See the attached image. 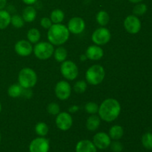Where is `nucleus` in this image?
<instances>
[{"label": "nucleus", "instance_id": "nucleus-11", "mask_svg": "<svg viewBox=\"0 0 152 152\" xmlns=\"http://www.w3.org/2000/svg\"><path fill=\"white\" fill-rule=\"evenodd\" d=\"M30 152H48L50 142L45 137H38L32 140L29 144Z\"/></svg>", "mask_w": 152, "mask_h": 152}, {"label": "nucleus", "instance_id": "nucleus-22", "mask_svg": "<svg viewBox=\"0 0 152 152\" xmlns=\"http://www.w3.org/2000/svg\"><path fill=\"white\" fill-rule=\"evenodd\" d=\"M41 39V32L38 28H32L28 30L27 32V40L31 44H37L40 41Z\"/></svg>", "mask_w": 152, "mask_h": 152}, {"label": "nucleus", "instance_id": "nucleus-35", "mask_svg": "<svg viewBox=\"0 0 152 152\" xmlns=\"http://www.w3.org/2000/svg\"><path fill=\"white\" fill-rule=\"evenodd\" d=\"M32 93L33 92H32V91H31V88H28V89L24 88L23 93H22V96H24V97H25L26 99H30V98L32 96V95H33Z\"/></svg>", "mask_w": 152, "mask_h": 152}, {"label": "nucleus", "instance_id": "nucleus-6", "mask_svg": "<svg viewBox=\"0 0 152 152\" xmlns=\"http://www.w3.org/2000/svg\"><path fill=\"white\" fill-rule=\"evenodd\" d=\"M60 73L67 81H74L79 75L78 66L73 61L66 59L61 63Z\"/></svg>", "mask_w": 152, "mask_h": 152}, {"label": "nucleus", "instance_id": "nucleus-26", "mask_svg": "<svg viewBox=\"0 0 152 152\" xmlns=\"http://www.w3.org/2000/svg\"><path fill=\"white\" fill-rule=\"evenodd\" d=\"M34 131L38 137H45L49 132V127L45 122H39L35 125Z\"/></svg>", "mask_w": 152, "mask_h": 152}, {"label": "nucleus", "instance_id": "nucleus-28", "mask_svg": "<svg viewBox=\"0 0 152 152\" xmlns=\"http://www.w3.org/2000/svg\"><path fill=\"white\" fill-rule=\"evenodd\" d=\"M88 83L86 80H78L76 82L73 87V90L78 94H84L87 91Z\"/></svg>", "mask_w": 152, "mask_h": 152}, {"label": "nucleus", "instance_id": "nucleus-9", "mask_svg": "<svg viewBox=\"0 0 152 152\" xmlns=\"http://www.w3.org/2000/svg\"><path fill=\"white\" fill-rule=\"evenodd\" d=\"M74 123V120L69 112L63 111L56 116L55 124L56 128L62 132H67L71 129Z\"/></svg>", "mask_w": 152, "mask_h": 152}, {"label": "nucleus", "instance_id": "nucleus-2", "mask_svg": "<svg viewBox=\"0 0 152 152\" xmlns=\"http://www.w3.org/2000/svg\"><path fill=\"white\" fill-rule=\"evenodd\" d=\"M47 38L53 45L61 46L69 39L70 32L66 25L62 23L53 24L48 30Z\"/></svg>", "mask_w": 152, "mask_h": 152}, {"label": "nucleus", "instance_id": "nucleus-30", "mask_svg": "<svg viewBox=\"0 0 152 152\" xmlns=\"http://www.w3.org/2000/svg\"><path fill=\"white\" fill-rule=\"evenodd\" d=\"M142 145L145 149L152 150V133L146 132L142 136Z\"/></svg>", "mask_w": 152, "mask_h": 152}, {"label": "nucleus", "instance_id": "nucleus-7", "mask_svg": "<svg viewBox=\"0 0 152 152\" xmlns=\"http://www.w3.org/2000/svg\"><path fill=\"white\" fill-rule=\"evenodd\" d=\"M111 39V31L105 27H99L96 28L91 34V41L96 45H105L108 44Z\"/></svg>", "mask_w": 152, "mask_h": 152}, {"label": "nucleus", "instance_id": "nucleus-31", "mask_svg": "<svg viewBox=\"0 0 152 152\" xmlns=\"http://www.w3.org/2000/svg\"><path fill=\"white\" fill-rule=\"evenodd\" d=\"M84 109L85 111L90 115L97 114L98 111H99V105L95 102H88L86 103Z\"/></svg>", "mask_w": 152, "mask_h": 152}, {"label": "nucleus", "instance_id": "nucleus-39", "mask_svg": "<svg viewBox=\"0 0 152 152\" xmlns=\"http://www.w3.org/2000/svg\"><path fill=\"white\" fill-rule=\"evenodd\" d=\"M88 59V58H87V56H86V55L85 54H82V55H80V60L81 61V62H85V61H86Z\"/></svg>", "mask_w": 152, "mask_h": 152}, {"label": "nucleus", "instance_id": "nucleus-36", "mask_svg": "<svg viewBox=\"0 0 152 152\" xmlns=\"http://www.w3.org/2000/svg\"><path fill=\"white\" fill-rule=\"evenodd\" d=\"M80 110V106L77 105H72L68 108V112L70 114H74V113L78 112Z\"/></svg>", "mask_w": 152, "mask_h": 152}, {"label": "nucleus", "instance_id": "nucleus-33", "mask_svg": "<svg viewBox=\"0 0 152 152\" xmlns=\"http://www.w3.org/2000/svg\"><path fill=\"white\" fill-rule=\"evenodd\" d=\"M110 148L113 152H122L123 150V145L120 140H113L111 141Z\"/></svg>", "mask_w": 152, "mask_h": 152}, {"label": "nucleus", "instance_id": "nucleus-19", "mask_svg": "<svg viewBox=\"0 0 152 152\" xmlns=\"http://www.w3.org/2000/svg\"><path fill=\"white\" fill-rule=\"evenodd\" d=\"M108 134L111 140H120L124 135V129L120 125H114L110 128Z\"/></svg>", "mask_w": 152, "mask_h": 152}, {"label": "nucleus", "instance_id": "nucleus-4", "mask_svg": "<svg viewBox=\"0 0 152 152\" xmlns=\"http://www.w3.org/2000/svg\"><path fill=\"white\" fill-rule=\"evenodd\" d=\"M38 77L33 68L25 67L22 68L18 74V83L23 88H32L37 85Z\"/></svg>", "mask_w": 152, "mask_h": 152}, {"label": "nucleus", "instance_id": "nucleus-1", "mask_svg": "<svg viewBox=\"0 0 152 152\" xmlns=\"http://www.w3.org/2000/svg\"><path fill=\"white\" fill-rule=\"evenodd\" d=\"M121 110V105L117 99L114 98H107L99 105L97 114L102 121L112 123L120 115Z\"/></svg>", "mask_w": 152, "mask_h": 152}, {"label": "nucleus", "instance_id": "nucleus-41", "mask_svg": "<svg viewBox=\"0 0 152 152\" xmlns=\"http://www.w3.org/2000/svg\"><path fill=\"white\" fill-rule=\"evenodd\" d=\"M1 109H2V106H1V103L0 102V113L1 112Z\"/></svg>", "mask_w": 152, "mask_h": 152}, {"label": "nucleus", "instance_id": "nucleus-8", "mask_svg": "<svg viewBox=\"0 0 152 152\" xmlns=\"http://www.w3.org/2000/svg\"><path fill=\"white\" fill-rule=\"evenodd\" d=\"M72 92L71 84L67 80H60L54 87V94L59 100L65 101L70 98Z\"/></svg>", "mask_w": 152, "mask_h": 152}, {"label": "nucleus", "instance_id": "nucleus-17", "mask_svg": "<svg viewBox=\"0 0 152 152\" xmlns=\"http://www.w3.org/2000/svg\"><path fill=\"white\" fill-rule=\"evenodd\" d=\"M101 124V119L98 114H91L86 120V127L89 132H96Z\"/></svg>", "mask_w": 152, "mask_h": 152}, {"label": "nucleus", "instance_id": "nucleus-15", "mask_svg": "<svg viewBox=\"0 0 152 152\" xmlns=\"http://www.w3.org/2000/svg\"><path fill=\"white\" fill-rule=\"evenodd\" d=\"M85 54L89 60L99 61L104 56V50L101 46L94 44L88 47Z\"/></svg>", "mask_w": 152, "mask_h": 152}, {"label": "nucleus", "instance_id": "nucleus-40", "mask_svg": "<svg viewBox=\"0 0 152 152\" xmlns=\"http://www.w3.org/2000/svg\"><path fill=\"white\" fill-rule=\"evenodd\" d=\"M131 3H133V4H137V3L142 2L143 0H129Z\"/></svg>", "mask_w": 152, "mask_h": 152}, {"label": "nucleus", "instance_id": "nucleus-10", "mask_svg": "<svg viewBox=\"0 0 152 152\" xmlns=\"http://www.w3.org/2000/svg\"><path fill=\"white\" fill-rule=\"evenodd\" d=\"M123 27L129 34H137L140 31L142 23L138 16L134 14L129 15L124 19Z\"/></svg>", "mask_w": 152, "mask_h": 152}, {"label": "nucleus", "instance_id": "nucleus-16", "mask_svg": "<svg viewBox=\"0 0 152 152\" xmlns=\"http://www.w3.org/2000/svg\"><path fill=\"white\" fill-rule=\"evenodd\" d=\"M76 152H97V148L94 142L89 140H82L77 143Z\"/></svg>", "mask_w": 152, "mask_h": 152}, {"label": "nucleus", "instance_id": "nucleus-29", "mask_svg": "<svg viewBox=\"0 0 152 152\" xmlns=\"http://www.w3.org/2000/svg\"><path fill=\"white\" fill-rule=\"evenodd\" d=\"M148 10V7L144 3H137V4H135L134 7H133V14L137 16H141L142 15L145 14V13Z\"/></svg>", "mask_w": 152, "mask_h": 152}, {"label": "nucleus", "instance_id": "nucleus-21", "mask_svg": "<svg viewBox=\"0 0 152 152\" xmlns=\"http://www.w3.org/2000/svg\"><path fill=\"white\" fill-rule=\"evenodd\" d=\"M24 88L19 84L15 83L11 85L7 88V95L11 98H18L22 96Z\"/></svg>", "mask_w": 152, "mask_h": 152}, {"label": "nucleus", "instance_id": "nucleus-3", "mask_svg": "<svg viewBox=\"0 0 152 152\" xmlns=\"http://www.w3.org/2000/svg\"><path fill=\"white\" fill-rule=\"evenodd\" d=\"M105 70L102 65L95 64L89 67L86 71L85 77L88 84L96 86L101 84L105 78Z\"/></svg>", "mask_w": 152, "mask_h": 152}, {"label": "nucleus", "instance_id": "nucleus-18", "mask_svg": "<svg viewBox=\"0 0 152 152\" xmlns=\"http://www.w3.org/2000/svg\"><path fill=\"white\" fill-rule=\"evenodd\" d=\"M22 16L25 22L31 23L37 19V10L33 5H27L22 10Z\"/></svg>", "mask_w": 152, "mask_h": 152}, {"label": "nucleus", "instance_id": "nucleus-37", "mask_svg": "<svg viewBox=\"0 0 152 152\" xmlns=\"http://www.w3.org/2000/svg\"><path fill=\"white\" fill-rule=\"evenodd\" d=\"M22 1L27 5H33V4H35L38 1V0H22Z\"/></svg>", "mask_w": 152, "mask_h": 152}, {"label": "nucleus", "instance_id": "nucleus-42", "mask_svg": "<svg viewBox=\"0 0 152 152\" xmlns=\"http://www.w3.org/2000/svg\"><path fill=\"white\" fill-rule=\"evenodd\" d=\"M1 133H0V142H1Z\"/></svg>", "mask_w": 152, "mask_h": 152}, {"label": "nucleus", "instance_id": "nucleus-27", "mask_svg": "<svg viewBox=\"0 0 152 152\" xmlns=\"http://www.w3.org/2000/svg\"><path fill=\"white\" fill-rule=\"evenodd\" d=\"M25 22L24 21L23 18H22V15L19 14H14L11 16V19H10V25L13 27V28H16V29H20L22 27L25 25Z\"/></svg>", "mask_w": 152, "mask_h": 152}, {"label": "nucleus", "instance_id": "nucleus-32", "mask_svg": "<svg viewBox=\"0 0 152 152\" xmlns=\"http://www.w3.org/2000/svg\"><path fill=\"white\" fill-rule=\"evenodd\" d=\"M47 111L50 115L56 116L58 114L61 112L60 106H59V105L57 102H50L47 106Z\"/></svg>", "mask_w": 152, "mask_h": 152}, {"label": "nucleus", "instance_id": "nucleus-14", "mask_svg": "<svg viewBox=\"0 0 152 152\" xmlns=\"http://www.w3.org/2000/svg\"><path fill=\"white\" fill-rule=\"evenodd\" d=\"M92 142L97 149L105 150L110 146L111 142V139L108 134L103 132H99L95 134L93 137Z\"/></svg>", "mask_w": 152, "mask_h": 152}, {"label": "nucleus", "instance_id": "nucleus-25", "mask_svg": "<svg viewBox=\"0 0 152 152\" xmlns=\"http://www.w3.org/2000/svg\"><path fill=\"white\" fill-rule=\"evenodd\" d=\"M50 19H51L53 24L62 23V22L65 19V13L61 9H54L50 13Z\"/></svg>", "mask_w": 152, "mask_h": 152}, {"label": "nucleus", "instance_id": "nucleus-23", "mask_svg": "<svg viewBox=\"0 0 152 152\" xmlns=\"http://www.w3.org/2000/svg\"><path fill=\"white\" fill-rule=\"evenodd\" d=\"M11 15L7 10H0V30H4L10 25Z\"/></svg>", "mask_w": 152, "mask_h": 152}, {"label": "nucleus", "instance_id": "nucleus-38", "mask_svg": "<svg viewBox=\"0 0 152 152\" xmlns=\"http://www.w3.org/2000/svg\"><path fill=\"white\" fill-rule=\"evenodd\" d=\"M7 0H0V10L5 8L7 5Z\"/></svg>", "mask_w": 152, "mask_h": 152}, {"label": "nucleus", "instance_id": "nucleus-13", "mask_svg": "<svg viewBox=\"0 0 152 152\" xmlns=\"http://www.w3.org/2000/svg\"><path fill=\"white\" fill-rule=\"evenodd\" d=\"M34 46L27 39H20L14 45V51L22 57H26L33 53Z\"/></svg>", "mask_w": 152, "mask_h": 152}, {"label": "nucleus", "instance_id": "nucleus-5", "mask_svg": "<svg viewBox=\"0 0 152 152\" xmlns=\"http://www.w3.org/2000/svg\"><path fill=\"white\" fill-rule=\"evenodd\" d=\"M54 45L48 42L39 41L34 45L33 53L39 60H48L52 57L54 51Z\"/></svg>", "mask_w": 152, "mask_h": 152}, {"label": "nucleus", "instance_id": "nucleus-34", "mask_svg": "<svg viewBox=\"0 0 152 152\" xmlns=\"http://www.w3.org/2000/svg\"><path fill=\"white\" fill-rule=\"evenodd\" d=\"M52 25H53V22H52L50 17H46V16H45V17H42L40 19V25L44 29L48 30L51 27Z\"/></svg>", "mask_w": 152, "mask_h": 152}, {"label": "nucleus", "instance_id": "nucleus-24", "mask_svg": "<svg viewBox=\"0 0 152 152\" xmlns=\"http://www.w3.org/2000/svg\"><path fill=\"white\" fill-rule=\"evenodd\" d=\"M96 21L100 27H105L110 22V16L105 10H99L96 15Z\"/></svg>", "mask_w": 152, "mask_h": 152}, {"label": "nucleus", "instance_id": "nucleus-20", "mask_svg": "<svg viewBox=\"0 0 152 152\" xmlns=\"http://www.w3.org/2000/svg\"><path fill=\"white\" fill-rule=\"evenodd\" d=\"M53 58L57 62L62 63V62L65 61L68 57V50L65 48L61 46H58L56 48L54 49L53 54Z\"/></svg>", "mask_w": 152, "mask_h": 152}, {"label": "nucleus", "instance_id": "nucleus-43", "mask_svg": "<svg viewBox=\"0 0 152 152\" xmlns=\"http://www.w3.org/2000/svg\"><path fill=\"white\" fill-rule=\"evenodd\" d=\"M115 1H121V0H115Z\"/></svg>", "mask_w": 152, "mask_h": 152}, {"label": "nucleus", "instance_id": "nucleus-12", "mask_svg": "<svg viewBox=\"0 0 152 152\" xmlns=\"http://www.w3.org/2000/svg\"><path fill=\"white\" fill-rule=\"evenodd\" d=\"M69 31L70 34H81L84 32L86 28V24L84 19L80 16H74L71 18L68 22V25H66Z\"/></svg>", "mask_w": 152, "mask_h": 152}]
</instances>
